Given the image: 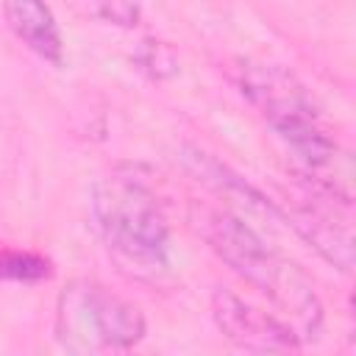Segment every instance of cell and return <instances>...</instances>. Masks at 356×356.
<instances>
[{
	"label": "cell",
	"instance_id": "1",
	"mask_svg": "<svg viewBox=\"0 0 356 356\" xmlns=\"http://www.w3.org/2000/svg\"><path fill=\"white\" fill-rule=\"evenodd\" d=\"M189 220L214 256L264 295L273 314H278L298 339H314L320 334L323 303L314 284L289 256L270 245L267 236H261L248 220L214 206H192Z\"/></svg>",
	"mask_w": 356,
	"mask_h": 356
},
{
	"label": "cell",
	"instance_id": "2",
	"mask_svg": "<svg viewBox=\"0 0 356 356\" xmlns=\"http://www.w3.org/2000/svg\"><path fill=\"white\" fill-rule=\"evenodd\" d=\"M92 220L122 270L153 278L170 267V222L156 192L128 167L92 184Z\"/></svg>",
	"mask_w": 356,
	"mask_h": 356
},
{
	"label": "cell",
	"instance_id": "3",
	"mask_svg": "<svg viewBox=\"0 0 356 356\" xmlns=\"http://www.w3.org/2000/svg\"><path fill=\"white\" fill-rule=\"evenodd\" d=\"M234 72L242 97L270 125L284 150L328 131L314 97L286 67L245 58Z\"/></svg>",
	"mask_w": 356,
	"mask_h": 356
},
{
	"label": "cell",
	"instance_id": "4",
	"mask_svg": "<svg viewBox=\"0 0 356 356\" xmlns=\"http://www.w3.org/2000/svg\"><path fill=\"white\" fill-rule=\"evenodd\" d=\"M61 312L70 323V337L92 348H134L147 331L142 309L100 284H83L64 295Z\"/></svg>",
	"mask_w": 356,
	"mask_h": 356
},
{
	"label": "cell",
	"instance_id": "5",
	"mask_svg": "<svg viewBox=\"0 0 356 356\" xmlns=\"http://www.w3.org/2000/svg\"><path fill=\"white\" fill-rule=\"evenodd\" d=\"M211 320L228 342L256 356H295L300 350L298 334L273 312L253 306L234 289L217 286L211 292Z\"/></svg>",
	"mask_w": 356,
	"mask_h": 356
},
{
	"label": "cell",
	"instance_id": "6",
	"mask_svg": "<svg viewBox=\"0 0 356 356\" xmlns=\"http://www.w3.org/2000/svg\"><path fill=\"white\" fill-rule=\"evenodd\" d=\"M178 161L209 192H214L231 203V206H222L225 211H231L242 220H245V214H253V217H264L267 222H286L284 211L275 209V203L264 192H259L253 184H248L242 175H236L228 164H222L211 153H206L195 145H184L178 150Z\"/></svg>",
	"mask_w": 356,
	"mask_h": 356
},
{
	"label": "cell",
	"instance_id": "7",
	"mask_svg": "<svg viewBox=\"0 0 356 356\" xmlns=\"http://www.w3.org/2000/svg\"><path fill=\"white\" fill-rule=\"evenodd\" d=\"M334 200H300L292 211H284L286 225H292L331 267L350 273L353 267V234L350 222L339 214Z\"/></svg>",
	"mask_w": 356,
	"mask_h": 356
},
{
	"label": "cell",
	"instance_id": "8",
	"mask_svg": "<svg viewBox=\"0 0 356 356\" xmlns=\"http://www.w3.org/2000/svg\"><path fill=\"white\" fill-rule=\"evenodd\" d=\"M3 17L11 33L39 58L53 67H64V36L53 17V8L44 3H6Z\"/></svg>",
	"mask_w": 356,
	"mask_h": 356
},
{
	"label": "cell",
	"instance_id": "9",
	"mask_svg": "<svg viewBox=\"0 0 356 356\" xmlns=\"http://www.w3.org/2000/svg\"><path fill=\"white\" fill-rule=\"evenodd\" d=\"M50 275H53V264L47 256L0 245V281L39 284V281H47Z\"/></svg>",
	"mask_w": 356,
	"mask_h": 356
},
{
	"label": "cell",
	"instance_id": "10",
	"mask_svg": "<svg viewBox=\"0 0 356 356\" xmlns=\"http://www.w3.org/2000/svg\"><path fill=\"white\" fill-rule=\"evenodd\" d=\"M92 17H100L103 22H114V25H136L139 19V6L131 3H97L86 8Z\"/></svg>",
	"mask_w": 356,
	"mask_h": 356
}]
</instances>
